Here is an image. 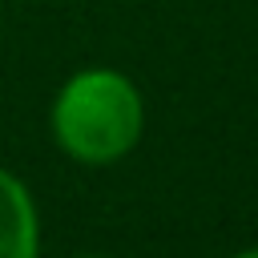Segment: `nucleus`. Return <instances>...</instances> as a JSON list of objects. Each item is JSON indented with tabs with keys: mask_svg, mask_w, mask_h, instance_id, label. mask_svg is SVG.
I'll return each mask as SVG.
<instances>
[{
	"mask_svg": "<svg viewBox=\"0 0 258 258\" xmlns=\"http://www.w3.org/2000/svg\"><path fill=\"white\" fill-rule=\"evenodd\" d=\"M52 137L60 153L81 165H113L137 149L145 133V101L141 89L117 69H81L73 73L48 113Z\"/></svg>",
	"mask_w": 258,
	"mask_h": 258,
	"instance_id": "obj_1",
	"label": "nucleus"
},
{
	"mask_svg": "<svg viewBox=\"0 0 258 258\" xmlns=\"http://www.w3.org/2000/svg\"><path fill=\"white\" fill-rule=\"evenodd\" d=\"M0 258H40V218L28 185L0 165Z\"/></svg>",
	"mask_w": 258,
	"mask_h": 258,
	"instance_id": "obj_2",
	"label": "nucleus"
},
{
	"mask_svg": "<svg viewBox=\"0 0 258 258\" xmlns=\"http://www.w3.org/2000/svg\"><path fill=\"white\" fill-rule=\"evenodd\" d=\"M234 258H258V246H246V250H238Z\"/></svg>",
	"mask_w": 258,
	"mask_h": 258,
	"instance_id": "obj_3",
	"label": "nucleus"
},
{
	"mask_svg": "<svg viewBox=\"0 0 258 258\" xmlns=\"http://www.w3.org/2000/svg\"><path fill=\"white\" fill-rule=\"evenodd\" d=\"M77 258H109V254H77Z\"/></svg>",
	"mask_w": 258,
	"mask_h": 258,
	"instance_id": "obj_4",
	"label": "nucleus"
}]
</instances>
